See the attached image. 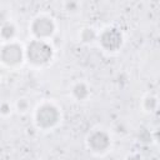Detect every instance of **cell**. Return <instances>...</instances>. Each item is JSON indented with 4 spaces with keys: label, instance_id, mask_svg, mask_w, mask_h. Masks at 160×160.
<instances>
[{
    "label": "cell",
    "instance_id": "6da1fadb",
    "mask_svg": "<svg viewBox=\"0 0 160 160\" xmlns=\"http://www.w3.org/2000/svg\"><path fill=\"white\" fill-rule=\"evenodd\" d=\"M26 58L34 65H44L52 58V49L45 40H32L26 48Z\"/></svg>",
    "mask_w": 160,
    "mask_h": 160
},
{
    "label": "cell",
    "instance_id": "7a4b0ae2",
    "mask_svg": "<svg viewBox=\"0 0 160 160\" xmlns=\"http://www.w3.org/2000/svg\"><path fill=\"white\" fill-rule=\"evenodd\" d=\"M35 120L39 128L41 129H50L55 126L60 120V112L56 106L51 104H42L38 108L35 114Z\"/></svg>",
    "mask_w": 160,
    "mask_h": 160
},
{
    "label": "cell",
    "instance_id": "3957f363",
    "mask_svg": "<svg viewBox=\"0 0 160 160\" xmlns=\"http://www.w3.org/2000/svg\"><path fill=\"white\" fill-rule=\"evenodd\" d=\"M22 56H24V51L21 46L15 42L6 44L0 51V60L9 66H14L21 62Z\"/></svg>",
    "mask_w": 160,
    "mask_h": 160
},
{
    "label": "cell",
    "instance_id": "277c9868",
    "mask_svg": "<svg viewBox=\"0 0 160 160\" xmlns=\"http://www.w3.org/2000/svg\"><path fill=\"white\" fill-rule=\"evenodd\" d=\"M54 30H55L54 21L46 16L36 18L31 24V31L38 38V40H42V39L51 36Z\"/></svg>",
    "mask_w": 160,
    "mask_h": 160
},
{
    "label": "cell",
    "instance_id": "5b68a950",
    "mask_svg": "<svg viewBox=\"0 0 160 160\" xmlns=\"http://www.w3.org/2000/svg\"><path fill=\"white\" fill-rule=\"evenodd\" d=\"M99 40H100V44L104 49H106L108 51H115L121 46L122 36L118 29L110 28V29H106L101 32Z\"/></svg>",
    "mask_w": 160,
    "mask_h": 160
},
{
    "label": "cell",
    "instance_id": "8992f818",
    "mask_svg": "<svg viewBox=\"0 0 160 160\" xmlns=\"http://www.w3.org/2000/svg\"><path fill=\"white\" fill-rule=\"evenodd\" d=\"M88 146L94 152H104L110 146V138L105 131L96 130L89 135Z\"/></svg>",
    "mask_w": 160,
    "mask_h": 160
},
{
    "label": "cell",
    "instance_id": "52a82bcc",
    "mask_svg": "<svg viewBox=\"0 0 160 160\" xmlns=\"http://www.w3.org/2000/svg\"><path fill=\"white\" fill-rule=\"evenodd\" d=\"M72 95L78 100H84L89 95V90H88V88H86V85L84 82H78L72 88Z\"/></svg>",
    "mask_w": 160,
    "mask_h": 160
},
{
    "label": "cell",
    "instance_id": "ba28073f",
    "mask_svg": "<svg viewBox=\"0 0 160 160\" xmlns=\"http://www.w3.org/2000/svg\"><path fill=\"white\" fill-rule=\"evenodd\" d=\"M0 35H1V38L8 39V40L12 39L14 35H15V26L12 24H10V22L4 24L1 26V29H0Z\"/></svg>",
    "mask_w": 160,
    "mask_h": 160
},
{
    "label": "cell",
    "instance_id": "9c48e42d",
    "mask_svg": "<svg viewBox=\"0 0 160 160\" xmlns=\"http://www.w3.org/2000/svg\"><path fill=\"white\" fill-rule=\"evenodd\" d=\"M80 38H81V40H82V41H85V42H91L92 40H95L96 34H95V31H94L92 29L86 28V29H84V30L81 31Z\"/></svg>",
    "mask_w": 160,
    "mask_h": 160
},
{
    "label": "cell",
    "instance_id": "30bf717a",
    "mask_svg": "<svg viewBox=\"0 0 160 160\" xmlns=\"http://www.w3.org/2000/svg\"><path fill=\"white\" fill-rule=\"evenodd\" d=\"M156 104H158V101H156V98H154V96H146L144 100V108L148 111H154L156 108Z\"/></svg>",
    "mask_w": 160,
    "mask_h": 160
},
{
    "label": "cell",
    "instance_id": "8fae6325",
    "mask_svg": "<svg viewBox=\"0 0 160 160\" xmlns=\"http://www.w3.org/2000/svg\"><path fill=\"white\" fill-rule=\"evenodd\" d=\"M16 106H18V110H19V111H26V110H28V106H29V102H28L25 99H20V100L18 101Z\"/></svg>",
    "mask_w": 160,
    "mask_h": 160
},
{
    "label": "cell",
    "instance_id": "7c38bea8",
    "mask_svg": "<svg viewBox=\"0 0 160 160\" xmlns=\"http://www.w3.org/2000/svg\"><path fill=\"white\" fill-rule=\"evenodd\" d=\"M0 112H2V114H8V112H10V105L9 104H2L1 106H0Z\"/></svg>",
    "mask_w": 160,
    "mask_h": 160
},
{
    "label": "cell",
    "instance_id": "4fadbf2b",
    "mask_svg": "<svg viewBox=\"0 0 160 160\" xmlns=\"http://www.w3.org/2000/svg\"><path fill=\"white\" fill-rule=\"evenodd\" d=\"M126 160H141V158H140V156H138V155H130Z\"/></svg>",
    "mask_w": 160,
    "mask_h": 160
}]
</instances>
